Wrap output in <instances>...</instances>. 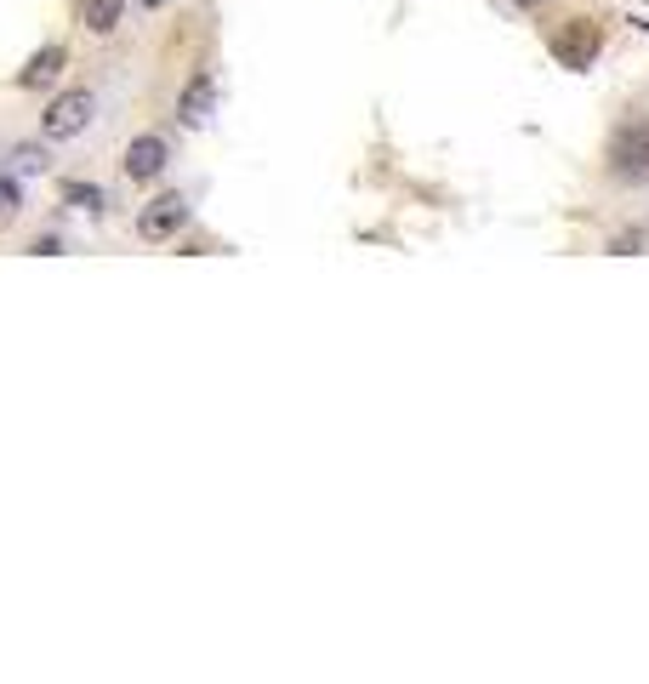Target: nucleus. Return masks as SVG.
I'll list each match as a JSON object with an SVG mask.
<instances>
[{
  "instance_id": "nucleus-1",
  "label": "nucleus",
  "mask_w": 649,
  "mask_h": 684,
  "mask_svg": "<svg viewBox=\"0 0 649 684\" xmlns=\"http://www.w3.org/2000/svg\"><path fill=\"white\" fill-rule=\"evenodd\" d=\"M109 115H115L109 109V80H75L69 91H58L52 104H46L40 137L58 143V149H69V143H86V137L104 131Z\"/></svg>"
},
{
  "instance_id": "nucleus-2",
  "label": "nucleus",
  "mask_w": 649,
  "mask_h": 684,
  "mask_svg": "<svg viewBox=\"0 0 649 684\" xmlns=\"http://www.w3.org/2000/svg\"><path fill=\"white\" fill-rule=\"evenodd\" d=\"M604 172H610L621 188H643V183H649V120H621V126L610 131Z\"/></svg>"
},
{
  "instance_id": "nucleus-3",
  "label": "nucleus",
  "mask_w": 649,
  "mask_h": 684,
  "mask_svg": "<svg viewBox=\"0 0 649 684\" xmlns=\"http://www.w3.org/2000/svg\"><path fill=\"white\" fill-rule=\"evenodd\" d=\"M188 223H194V194L188 188H160L155 201L137 206V240H148V246H166V240H177Z\"/></svg>"
},
{
  "instance_id": "nucleus-4",
  "label": "nucleus",
  "mask_w": 649,
  "mask_h": 684,
  "mask_svg": "<svg viewBox=\"0 0 649 684\" xmlns=\"http://www.w3.org/2000/svg\"><path fill=\"white\" fill-rule=\"evenodd\" d=\"M171 166H177V143L166 131H137L120 149V177L137 183V188H155Z\"/></svg>"
},
{
  "instance_id": "nucleus-5",
  "label": "nucleus",
  "mask_w": 649,
  "mask_h": 684,
  "mask_svg": "<svg viewBox=\"0 0 649 684\" xmlns=\"http://www.w3.org/2000/svg\"><path fill=\"white\" fill-rule=\"evenodd\" d=\"M212 120H217V80H212V69H194L183 80V91H177V126L183 131H206Z\"/></svg>"
},
{
  "instance_id": "nucleus-6",
  "label": "nucleus",
  "mask_w": 649,
  "mask_h": 684,
  "mask_svg": "<svg viewBox=\"0 0 649 684\" xmlns=\"http://www.w3.org/2000/svg\"><path fill=\"white\" fill-rule=\"evenodd\" d=\"M63 75H69V46L63 40H46L40 52L18 69V91H52V86H63Z\"/></svg>"
},
{
  "instance_id": "nucleus-7",
  "label": "nucleus",
  "mask_w": 649,
  "mask_h": 684,
  "mask_svg": "<svg viewBox=\"0 0 649 684\" xmlns=\"http://www.w3.org/2000/svg\"><path fill=\"white\" fill-rule=\"evenodd\" d=\"M0 166L7 172H18V177H40V172H52V143H35V137H23V143H7L0 149Z\"/></svg>"
},
{
  "instance_id": "nucleus-8",
  "label": "nucleus",
  "mask_w": 649,
  "mask_h": 684,
  "mask_svg": "<svg viewBox=\"0 0 649 684\" xmlns=\"http://www.w3.org/2000/svg\"><path fill=\"white\" fill-rule=\"evenodd\" d=\"M80 23L91 40H109L126 23V0H80Z\"/></svg>"
},
{
  "instance_id": "nucleus-9",
  "label": "nucleus",
  "mask_w": 649,
  "mask_h": 684,
  "mask_svg": "<svg viewBox=\"0 0 649 684\" xmlns=\"http://www.w3.org/2000/svg\"><path fill=\"white\" fill-rule=\"evenodd\" d=\"M553 52H559V63H564V69H587V63L598 58V29H592V23H576L570 35H559V40H553Z\"/></svg>"
},
{
  "instance_id": "nucleus-10",
  "label": "nucleus",
  "mask_w": 649,
  "mask_h": 684,
  "mask_svg": "<svg viewBox=\"0 0 649 684\" xmlns=\"http://www.w3.org/2000/svg\"><path fill=\"white\" fill-rule=\"evenodd\" d=\"M63 201H75L80 212H104V206H109V194H104V188H91V183H63Z\"/></svg>"
},
{
  "instance_id": "nucleus-11",
  "label": "nucleus",
  "mask_w": 649,
  "mask_h": 684,
  "mask_svg": "<svg viewBox=\"0 0 649 684\" xmlns=\"http://www.w3.org/2000/svg\"><path fill=\"white\" fill-rule=\"evenodd\" d=\"M23 206H29V194H23L18 172H7V166H0V212H23Z\"/></svg>"
},
{
  "instance_id": "nucleus-12",
  "label": "nucleus",
  "mask_w": 649,
  "mask_h": 684,
  "mask_svg": "<svg viewBox=\"0 0 649 684\" xmlns=\"http://www.w3.org/2000/svg\"><path fill=\"white\" fill-rule=\"evenodd\" d=\"M502 12H513V18H535V12H547L553 0H495Z\"/></svg>"
},
{
  "instance_id": "nucleus-13",
  "label": "nucleus",
  "mask_w": 649,
  "mask_h": 684,
  "mask_svg": "<svg viewBox=\"0 0 649 684\" xmlns=\"http://www.w3.org/2000/svg\"><path fill=\"white\" fill-rule=\"evenodd\" d=\"M29 252H35V257H58V252H63V240H58V234H40Z\"/></svg>"
},
{
  "instance_id": "nucleus-14",
  "label": "nucleus",
  "mask_w": 649,
  "mask_h": 684,
  "mask_svg": "<svg viewBox=\"0 0 649 684\" xmlns=\"http://www.w3.org/2000/svg\"><path fill=\"white\" fill-rule=\"evenodd\" d=\"M142 12H166V7H177V0H137Z\"/></svg>"
}]
</instances>
